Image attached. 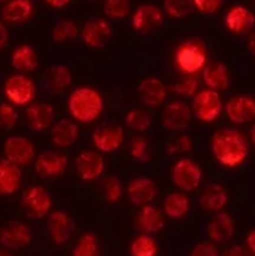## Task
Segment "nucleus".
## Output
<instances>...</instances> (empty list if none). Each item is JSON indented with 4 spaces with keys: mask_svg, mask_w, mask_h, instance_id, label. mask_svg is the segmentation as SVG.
<instances>
[{
    "mask_svg": "<svg viewBox=\"0 0 255 256\" xmlns=\"http://www.w3.org/2000/svg\"><path fill=\"white\" fill-rule=\"evenodd\" d=\"M32 240V229L22 222L10 220L0 228V244L5 249L22 250L29 246Z\"/></svg>",
    "mask_w": 255,
    "mask_h": 256,
    "instance_id": "nucleus-8",
    "label": "nucleus"
},
{
    "mask_svg": "<svg viewBox=\"0 0 255 256\" xmlns=\"http://www.w3.org/2000/svg\"><path fill=\"white\" fill-rule=\"evenodd\" d=\"M158 194L154 180L146 176L134 178L128 185V199L134 206L142 208L150 205Z\"/></svg>",
    "mask_w": 255,
    "mask_h": 256,
    "instance_id": "nucleus-15",
    "label": "nucleus"
},
{
    "mask_svg": "<svg viewBox=\"0 0 255 256\" xmlns=\"http://www.w3.org/2000/svg\"><path fill=\"white\" fill-rule=\"evenodd\" d=\"M225 25L232 34H244L252 29L255 25V16L249 9L242 5L232 6L225 15Z\"/></svg>",
    "mask_w": 255,
    "mask_h": 256,
    "instance_id": "nucleus-21",
    "label": "nucleus"
},
{
    "mask_svg": "<svg viewBox=\"0 0 255 256\" xmlns=\"http://www.w3.org/2000/svg\"><path fill=\"white\" fill-rule=\"evenodd\" d=\"M22 206L32 219H42L52 210V200L46 189L42 186H32L22 192Z\"/></svg>",
    "mask_w": 255,
    "mask_h": 256,
    "instance_id": "nucleus-6",
    "label": "nucleus"
},
{
    "mask_svg": "<svg viewBox=\"0 0 255 256\" xmlns=\"http://www.w3.org/2000/svg\"><path fill=\"white\" fill-rule=\"evenodd\" d=\"M104 102L99 92L92 88H78L68 99V109L76 122L89 124L102 115Z\"/></svg>",
    "mask_w": 255,
    "mask_h": 256,
    "instance_id": "nucleus-2",
    "label": "nucleus"
},
{
    "mask_svg": "<svg viewBox=\"0 0 255 256\" xmlns=\"http://www.w3.org/2000/svg\"><path fill=\"white\" fill-rule=\"evenodd\" d=\"M102 9L110 19H124L130 12V0H105Z\"/></svg>",
    "mask_w": 255,
    "mask_h": 256,
    "instance_id": "nucleus-38",
    "label": "nucleus"
},
{
    "mask_svg": "<svg viewBox=\"0 0 255 256\" xmlns=\"http://www.w3.org/2000/svg\"><path fill=\"white\" fill-rule=\"evenodd\" d=\"M92 140L99 152L112 154L124 142V130L118 125H104L92 132Z\"/></svg>",
    "mask_w": 255,
    "mask_h": 256,
    "instance_id": "nucleus-16",
    "label": "nucleus"
},
{
    "mask_svg": "<svg viewBox=\"0 0 255 256\" xmlns=\"http://www.w3.org/2000/svg\"><path fill=\"white\" fill-rule=\"evenodd\" d=\"M8 42H9V32H8L5 25L0 22V52L6 46Z\"/></svg>",
    "mask_w": 255,
    "mask_h": 256,
    "instance_id": "nucleus-46",
    "label": "nucleus"
},
{
    "mask_svg": "<svg viewBox=\"0 0 255 256\" xmlns=\"http://www.w3.org/2000/svg\"><path fill=\"white\" fill-rule=\"evenodd\" d=\"M5 159L16 166L30 164L35 156V148L29 139L24 136H10L4 142Z\"/></svg>",
    "mask_w": 255,
    "mask_h": 256,
    "instance_id": "nucleus-9",
    "label": "nucleus"
},
{
    "mask_svg": "<svg viewBox=\"0 0 255 256\" xmlns=\"http://www.w3.org/2000/svg\"><path fill=\"white\" fill-rule=\"evenodd\" d=\"M192 108L182 100L172 102L162 112V125L169 132H182L192 122Z\"/></svg>",
    "mask_w": 255,
    "mask_h": 256,
    "instance_id": "nucleus-13",
    "label": "nucleus"
},
{
    "mask_svg": "<svg viewBox=\"0 0 255 256\" xmlns=\"http://www.w3.org/2000/svg\"><path fill=\"white\" fill-rule=\"evenodd\" d=\"M164 12L172 19H182L194 10V0H164Z\"/></svg>",
    "mask_w": 255,
    "mask_h": 256,
    "instance_id": "nucleus-35",
    "label": "nucleus"
},
{
    "mask_svg": "<svg viewBox=\"0 0 255 256\" xmlns=\"http://www.w3.org/2000/svg\"><path fill=\"white\" fill-rule=\"evenodd\" d=\"M78 26L72 20H60L55 24L52 32V38L55 42H64L78 36Z\"/></svg>",
    "mask_w": 255,
    "mask_h": 256,
    "instance_id": "nucleus-36",
    "label": "nucleus"
},
{
    "mask_svg": "<svg viewBox=\"0 0 255 256\" xmlns=\"http://www.w3.org/2000/svg\"><path fill=\"white\" fill-rule=\"evenodd\" d=\"M75 169L80 179L92 182L99 179L104 172V159L94 150H82L75 159Z\"/></svg>",
    "mask_w": 255,
    "mask_h": 256,
    "instance_id": "nucleus-12",
    "label": "nucleus"
},
{
    "mask_svg": "<svg viewBox=\"0 0 255 256\" xmlns=\"http://www.w3.org/2000/svg\"><path fill=\"white\" fill-rule=\"evenodd\" d=\"M68 166V158L60 152H44L35 162L36 174L42 178H56L65 172Z\"/></svg>",
    "mask_w": 255,
    "mask_h": 256,
    "instance_id": "nucleus-20",
    "label": "nucleus"
},
{
    "mask_svg": "<svg viewBox=\"0 0 255 256\" xmlns=\"http://www.w3.org/2000/svg\"><path fill=\"white\" fill-rule=\"evenodd\" d=\"M174 62L178 70L184 75H195L202 72L208 64L205 45L198 39H188L180 42L175 50Z\"/></svg>",
    "mask_w": 255,
    "mask_h": 256,
    "instance_id": "nucleus-3",
    "label": "nucleus"
},
{
    "mask_svg": "<svg viewBox=\"0 0 255 256\" xmlns=\"http://www.w3.org/2000/svg\"><path fill=\"white\" fill-rule=\"evenodd\" d=\"M18 112L10 104H2L0 105V128L5 130L12 129L16 125Z\"/></svg>",
    "mask_w": 255,
    "mask_h": 256,
    "instance_id": "nucleus-42",
    "label": "nucleus"
},
{
    "mask_svg": "<svg viewBox=\"0 0 255 256\" xmlns=\"http://www.w3.org/2000/svg\"><path fill=\"white\" fill-rule=\"evenodd\" d=\"M54 108L48 102H36L32 105L26 112L29 128L34 132H44L54 124Z\"/></svg>",
    "mask_w": 255,
    "mask_h": 256,
    "instance_id": "nucleus-23",
    "label": "nucleus"
},
{
    "mask_svg": "<svg viewBox=\"0 0 255 256\" xmlns=\"http://www.w3.org/2000/svg\"><path fill=\"white\" fill-rule=\"evenodd\" d=\"M48 5H50L54 9H62V8L66 6L72 0H45Z\"/></svg>",
    "mask_w": 255,
    "mask_h": 256,
    "instance_id": "nucleus-48",
    "label": "nucleus"
},
{
    "mask_svg": "<svg viewBox=\"0 0 255 256\" xmlns=\"http://www.w3.org/2000/svg\"><path fill=\"white\" fill-rule=\"evenodd\" d=\"M9 2V0H0V2Z\"/></svg>",
    "mask_w": 255,
    "mask_h": 256,
    "instance_id": "nucleus-52",
    "label": "nucleus"
},
{
    "mask_svg": "<svg viewBox=\"0 0 255 256\" xmlns=\"http://www.w3.org/2000/svg\"><path fill=\"white\" fill-rule=\"evenodd\" d=\"M162 210L170 219H180L189 212V198L182 192H170L162 200Z\"/></svg>",
    "mask_w": 255,
    "mask_h": 256,
    "instance_id": "nucleus-30",
    "label": "nucleus"
},
{
    "mask_svg": "<svg viewBox=\"0 0 255 256\" xmlns=\"http://www.w3.org/2000/svg\"><path fill=\"white\" fill-rule=\"evenodd\" d=\"M228 192L222 185L219 184H209L204 190H202V195H200V206L205 210V212H222L228 204Z\"/></svg>",
    "mask_w": 255,
    "mask_h": 256,
    "instance_id": "nucleus-26",
    "label": "nucleus"
},
{
    "mask_svg": "<svg viewBox=\"0 0 255 256\" xmlns=\"http://www.w3.org/2000/svg\"><path fill=\"white\" fill-rule=\"evenodd\" d=\"M99 239L94 232H85L75 242L72 256H99Z\"/></svg>",
    "mask_w": 255,
    "mask_h": 256,
    "instance_id": "nucleus-32",
    "label": "nucleus"
},
{
    "mask_svg": "<svg viewBox=\"0 0 255 256\" xmlns=\"http://www.w3.org/2000/svg\"><path fill=\"white\" fill-rule=\"evenodd\" d=\"M112 30L109 22L102 18H90L82 30V39L89 48H102L112 39Z\"/></svg>",
    "mask_w": 255,
    "mask_h": 256,
    "instance_id": "nucleus-10",
    "label": "nucleus"
},
{
    "mask_svg": "<svg viewBox=\"0 0 255 256\" xmlns=\"http://www.w3.org/2000/svg\"><path fill=\"white\" fill-rule=\"evenodd\" d=\"M198 79L195 78V75H185L184 78L179 80V82H175L172 85V92L176 95H179L180 98H194L198 92Z\"/></svg>",
    "mask_w": 255,
    "mask_h": 256,
    "instance_id": "nucleus-39",
    "label": "nucleus"
},
{
    "mask_svg": "<svg viewBox=\"0 0 255 256\" xmlns=\"http://www.w3.org/2000/svg\"><path fill=\"white\" fill-rule=\"evenodd\" d=\"M225 112L232 124H246L255 119V99L250 95H235L226 102Z\"/></svg>",
    "mask_w": 255,
    "mask_h": 256,
    "instance_id": "nucleus-11",
    "label": "nucleus"
},
{
    "mask_svg": "<svg viewBox=\"0 0 255 256\" xmlns=\"http://www.w3.org/2000/svg\"><path fill=\"white\" fill-rule=\"evenodd\" d=\"M158 252H159V246L152 235H139L132 240L130 245L132 256H156Z\"/></svg>",
    "mask_w": 255,
    "mask_h": 256,
    "instance_id": "nucleus-34",
    "label": "nucleus"
},
{
    "mask_svg": "<svg viewBox=\"0 0 255 256\" xmlns=\"http://www.w3.org/2000/svg\"><path fill=\"white\" fill-rule=\"evenodd\" d=\"M222 110V102L219 92L214 90H202L192 98V112L204 122H212L218 119Z\"/></svg>",
    "mask_w": 255,
    "mask_h": 256,
    "instance_id": "nucleus-5",
    "label": "nucleus"
},
{
    "mask_svg": "<svg viewBox=\"0 0 255 256\" xmlns=\"http://www.w3.org/2000/svg\"><path fill=\"white\" fill-rule=\"evenodd\" d=\"M48 230L52 242L56 245H64L72 239L75 230L74 220L65 212L56 210L49 215Z\"/></svg>",
    "mask_w": 255,
    "mask_h": 256,
    "instance_id": "nucleus-17",
    "label": "nucleus"
},
{
    "mask_svg": "<svg viewBox=\"0 0 255 256\" xmlns=\"http://www.w3.org/2000/svg\"><path fill=\"white\" fill-rule=\"evenodd\" d=\"M212 152L220 165L236 168L245 162L249 145L240 132L235 129H220L212 138Z\"/></svg>",
    "mask_w": 255,
    "mask_h": 256,
    "instance_id": "nucleus-1",
    "label": "nucleus"
},
{
    "mask_svg": "<svg viewBox=\"0 0 255 256\" xmlns=\"http://www.w3.org/2000/svg\"><path fill=\"white\" fill-rule=\"evenodd\" d=\"M189 256H219V252L212 242H202L192 248Z\"/></svg>",
    "mask_w": 255,
    "mask_h": 256,
    "instance_id": "nucleus-44",
    "label": "nucleus"
},
{
    "mask_svg": "<svg viewBox=\"0 0 255 256\" xmlns=\"http://www.w3.org/2000/svg\"><path fill=\"white\" fill-rule=\"evenodd\" d=\"M152 124V119L150 116L149 112H146L142 109H135L129 110L125 115V125L129 128L130 130L136 132H144L150 129Z\"/></svg>",
    "mask_w": 255,
    "mask_h": 256,
    "instance_id": "nucleus-33",
    "label": "nucleus"
},
{
    "mask_svg": "<svg viewBox=\"0 0 255 256\" xmlns=\"http://www.w3.org/2000/svg\"><path fill=\"white\" fill-rule=\"evenodd\" d=\"M164 22V14L162 9L152 4H142L138 6L132 15V28L135 32L142 34H149L154 32L159 26H162Z\"/></svg>",
    "mask_w": 255,
    "mask_h": 256,
    "instance_id": "nucleus-14",
    "label": "nucleus"
},
{
    "mask_svg": "<svg viewBox=\"0 0 255 256\" xmlns=\"http://www.w3.org/2000/svg\"><path fill=\"white\" fill-rule=\"evenodd\" d=\"M32 4L30 0H10L2 10V16L5 22H24L32 15Z\"/></svg>",
    "mask_w": 255,
    "mask_h": 256,
    "instance_id": "nucleus-29",
    "label": "nucleus"
},
{
    "mask_svg": "<svg viewBox=\"0 0 255 256\" xmlns=\"http://www.w3.org/2000/svg\"><path fill=\"white\" fill-rule=\"evenodd\" d=\"M0 256H12V255L10 254V252H8L6 250H2V249H0Z\"/></svg>",
    "mask_w": 255,
    "mask_h": 256,
    "instance_id": "nucleus-51",
    "label": "nucleus"
},
{
    "mask_svg": "<svg viewBox=\"0 0 255 256\" xmlns=\"http://www.w3.org/2000/svg\"><path fill=\"white\" fill-rule=\"evenodd\" d=\"M102 190L105 199L109 202H112V204L119 202L120 198H122V182H120V180L115 176L105 178V179L102 180Z\"/></svg>",
    "mask_w": 255,
    "mask_h": 256,
    "instance_id": "nucleus-40",
    "label": "nucleus"
},
{
    "mask_svg": "<svg viewBox=\"0 0 255 256\" xmlns=\"http://www.w3.org/2000/svg\"><path fill=\"white\" fill-rule=\"evenodd\" d=\"M50 138L55 146L69 148L74 145L79 138V126L72 120L60 119L52 124Z\"/></svg>",
    "mask_w": 255,
    "mask_h": 256,
    "instance_id": "nucleus-25",
    "label": "nucleus"
},
{
    "mask_svg": "<svg viewBox=\"0 0 255 256\" xmlns=\"http://www.w3.org/2000/svg\"><path fill=\"white\" fill-rule=\"evenodd\" d=\"M72 82V72L68 66L62 64L52 65L48 74V82L52 92H64L66 88L70 86Z\"/></svg>",
    "mask_w": 255,
    "mask_h": 256,
    "instance_id": "nucleus-31",
    "label": "nucleus"
},
{
    "mask_svg": "<svg viewBox=\"0 0 255 256\" xmlns=\"http://www.w3.org/2000/svg\"><path fill=\"white\" fill-rule=\"evenodd\" d=\"M22 184V170L5 158H0V195L8 196L19 190Z\"/></svg>",
    "mask_w": 255,
    "mask_h": 256,
    "instance_id": "nucleus-24",
    "label": "nucleus"
},
{
    "mask_svg": "<svg viewBox=\"0 0 255 256\" xmlns=\"http://www.w3.org/2000/svg\"><path fill=\"white\" fill-rule=\"evenodd\" d=\"M10 64L16 72H29L36 69L39 65V58L34 48L30 45H19L15 48L10 56Z\"/></svg>",
    "mask_w": 255,
    "mask_h": 256,
    "instance_id": "nucleus-28",
    "label": "nucleus"
},
{
    "mask_svg": "<svg viewBox=\"0 0 255 256\" xmlns=\"http://www.w3.org/2000/svg\"><path fill=\"white\" fill-rule=\"evenodd\" d=\"M202 82L214 92H222L230 86V72L229 69L222 62H214L206 64L202 69Z\"/></svg>",
    "mask_w": 255,
    "mask_h": 256,
    "instance_id": "nucleus-22",
    "label": "nucleus"
},
{
    "mask_svg": "<svg viewBox=\"0 0 255 256\" xmlns=\"http://www.w3.org/2000/svg\"><path fill=\"white\" fill-rule=\"evenodd\" d=\"M136 225L140 232L144 234H158L164 228V216L159 209L152 205H146V206H142L138 212Z\"/></svg>",
    "mask_w": 255,
    "mask_h": 256,
    "instance_id": "nucleus-27",
    "label": "nucleus"
},
{
    "mask_svg": "<svg viewBox=\"0 0 255 256\" xmlns=\"http://www.w3.org/2000/svg\"><path fill=\"white\" fill-rule=\"evenodd\" d=\"M129 152L130 156L138 162H148L152 155L148 140L142 136H135L130 140Z\"/></svg>",
    "mask_w": 255,
    "mask_h": 256,
    "instance_id": "nucleus-37",
    "label": "nucleus"
},
{
    "mask_svg": "<svg viewBox=\"0 0 255 256\" xmlns=\"http://www.w3.org/2000/svg\"><path fill=\"white\" fill-rule=\"evenodd\" d=\"M250 140H252V144L255 145V122L252 124V129H250Z\"/></svg>",
    "mask_w": 255,
    "mask_h": 256,
    "instance_id": "nucleus-50",
    "label": "nucleus"
},
{
    "mask_svg": "<svg viewBox=\"0 0 255 256\" xmlns=\"http://www.w3.org/2000/svg\"><path fill=\"white\" fill-rule=\"evenodd\" d=\"M4 92L10 102L18 106H24L35 99L36 86L26 75L15 74L8 78L5 82Z\"/></svg>",
    "mask_w": 255,
    "mask_h": 256,
    "instance_id": "nucleus-4",
    "label": "nucleus"
},
{
    "mask_svg": "<svg viewBox=\"0 0 255 256\" xmlns=\"http://www.w3.org/2000/svg\"><path fill=\"white\" fill-rule=\"evenodd\" d=\"M245 242H246L248 250L255 256V230H252V232H248Z\"/></svg>",
    "mask_w": 255,
    "mask_h": 256,
    "instance_id": "nucleus-47",
    "label": "nucleus"
},
{
    "mask_svg": "<svg viewBox=\"0 0 255 256\" xmlns=\"http://www.w3.org/2000/svg\"><path fill=\"white\" fill-rule=\"evenodd\" d=\"M172 180L182 192H192L199 188L202 180V172L192 160L180 159L172 166Z\"/></svg>",
    "mask_w": 255,
    "mask_h": 256,
    "instance_id": "nucleus-7",
    "label": "nucleus"
},
{
    "mask_svg": "<svg viewBox=\"0 0 255 256\" xmlns=\"http://www.w3.org/2000/svg\"><path fill=\"white\" fill-rule=\"evenodd\" d=\"M248 49H249V52H252V55H254L255 56V32H252L249 39H248Z\"/></svg>",
    "mask_w": 255,
    "mask_h": 256,
    "instance_id": "nucleus-49",
    "label": "nucleus"
},
{
    "mask_svg": "<svg viewBox=\"0 0 255 256\" xmlns=\"http://www.w3.org/2000/svg\"><path fill=\"white\" fill-rule=\"evenodd\" d=\"M222 256H250V254L242 245H232L229 249L225 250Z\"/></svg>",
    "mask_w": 255,
    "mask_h": 256,
    "instance_id": "nucleus-45",
    "label": "nucleus"
},
{
    "mask_svg": "<svg viewBox=\"0 0 255 256\" xmlns=\"http://www.w3.org/2000/svg\"><path fill=\"white\" fill-rule=\"evenodd\" d=\"M222 5V0H194V6L204 15L215 14Z\"/></svg>",
    "mask_w": 255,
    "mask_h": 256,
    "instance_id": "nucleus-43",
    "label": "nucleus"
},
{
    "mask_svg": "<svg viewBox=\"0 0 255 256\" xmlns=\"http://www.w3.org/2000/svg\"><path fill=\"white\" fill-rule=\"evenodd\" d=\"M206 232L212 244H226L234 236V220L228 212H216L208 224Z\"/></svg>",
    "mask_w": 255,
    "mask_h": 256,
    "instance_id": "nucleus-18",
    "label": "nucleus"
},
{
    "mask_svg": "<svg viewBox=\"0 0 255 256\" xmlns=\"http://www.w3.org/2000/svg\"><path fill=\"white\" fill-rule=\"evenodd\" d=\"M139 99L145 106L159 108L168 96V89L164 82L156 78H146L138 86Z\"/></svg>",
    "mask_w": 255,
    "mask_h": 256,
    "instance_id": "nucleus-19",
    "label": "nucleus"
},
{
    "mask_svg": "<svg viewBox=\"0 0 255 256\" xmlns=\"http://www.w3.org/2000/svg\"><path fill=\"white\" fill-rule=\"evenodd\" d=\"M192 140L189 135H179L178 138L172 139L168 144L166 152L168 154H185V152H192Z\"/></svg>",
    "mask_w": 255,
    "mask_h": 256,
    "instance_id": "nucleus-41",
    "label": "nucleus"
}]
</instances>
